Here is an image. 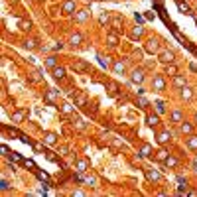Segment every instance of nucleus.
<instances>
[{
  "label": "nucleus",
  "instance_id": "f257e3e1",
  "mask_svg": "<svg viewBox=\"0 0 197 197\" xmlns=\"http://www.w3.org/2000/svg\"><path fill=\"white\" fill-rule=\"evenodd\" d=\"M146 51H150V53H158V51H160V40H156V37L148 40V44H146Z\"/></svg>",
  "mask_w": 197,
  "mask_h": 197
},
{
  "label": "nucleus",
  "instance_id": "f03ea898",
  "mask_svg": "<svg viewBox=\"0 0 197 197\" xmlns=\"http://www.w3.org/2000/svg\"><path fill=\"white\" fill-rule=\"evenodd\" d=\"M152 87H154L156 91H164V89H166L164 77H162V75H156V77H154V81H152Z\"/></svg>",
  "mask_w": 197,
  "mask_h": 197
},
{
  "label": "nucleus",
  "instance_id": "7ed1b4c3",
  "mask_svg": "<svg viewBox=\"0 0 197 197\" xmlns=\"http://www.w3.org/2000/svg\"><path fill=\"white\" fill-rule=\"evenodd\" d=\"M174 59H175V53L170 51V49L160 53V61H164V63H174Z\"/></svg>",
  "mask_w": 197,
  "mask_h": 197
},
{
  "label": "nucleus",
  "instance_id": "20e7f679",
  "mask_svg": "<svg viewBox=\"0 0 197 197\" xmlns=\"http://www.w3.org/2000/svg\"><path fill=\"white\" fill-rule=\"evenodd\" d=\"M130 81L132 83H142L144 81V69H134L130 75Z\"/></svg>",
  "mask_w": 197,
  "mask_h": 197
},
{
  "label": "nucleus",
  "instance_id": "39448f33",
  "mask_svg": "<svg viewBox=\"0 0 197 197\" xmlns=\"http://www.w3.org/2000/svg\"><path fill=\"white\" fill-rule=\"evenodd\" d=\"M144 174H146V178H148L150 181H158V179H160V171L152 170V167H146V170H144Z\"/></svg>",
  "mask_w": 197,
  "mask_h": 197
},
{
  "label": "nucleus",
  "instance_id": "423d86ee",
  "mask_svg": "<svg viewBox=\"0 0 197 197\" xmlns=\"http://www.w3.org/2000/svg\"><path fill=\"white\" fill-rule=\"evenodd\" d=\"M57 97H59V91H55V89H49L45 93V100L47 103H57Z\"/></svg>",
  "mask_w": 197,
  "mask_h": 197
},
{
  "label": "nucleus",
  "instance_id": "0eeeda50",
  "mask_svg": "<svg viewBox=\"0 0 197 197\" xmlns=\"http://www.w3.org/2000/svg\"><path fill=\"white\" fill-rule=\"evenodd\" d=\"M44 142H45V144H49V146H53L57 142V134L55 132H45L44 134Z\"/></svg>",
  "mask_w": 197,
  "mask_h": 197
},
{
  "label": "nucleus",
  "instance_id": "6e6552de",
  "mask_svg": "<svg viewBox=\"0 0 197 197\" xmlns=\"http://www.w3.org/2000/svg\"><path fill=\"white\" fill-rule=\"evenodd\" d=\"M75 22H85L87 18H89V10H79V12H75Z\"/></svg>",
  "mask_w": 197,
  "mask_h": 197
},
{
  "label": "nucleus",
  "instance_id": "1a4fd4ad",
  "mask_svg": "<svg viewBox=\"0 0 197 197\" xmlns=\"http://www.w3.org/2000/svg\"><path fill=\"white\" fill-rule=\"evenodd\" d=\"M63 12H65V14H73V12H75V2H73V0H65V2H63Z\"/></svg>",
  "mask_w": 197,
  "mask_h": 197
},
{
  "label": "nucleus",
  "instance_id": "9d476101",
  "mask_svg": "<svg viewBox=\"0 0 197 197\" xmlns=\"http://www.w3.org/2000/svg\"><path fill=\"white\" fill-rule=\"evenodd\" d=\"M171 122H174V124H181V122H183L181 111H174V112H171Z\"/></svg>",
  "mask_w": 197,
  "mask_h": 197
},
{
  "label": "nucleus",
  "instance_id": "9b49d317",
  "mask_svg": "<svg viewBox=\"0 0 197 197\" xmlns=\"http://www.w3.org/2000/svg\"><path fill=\"white\" fill-rule=\"evenodd\" d=\"M24 118H26V111H18L12 114V122H22Z\"/></svg>",
  "mask_w": 197,
  "mask_h": 197
},
{
  "label": "nucleus",
  "instance_id": "f8f14e48",
  "mask_svg": "<svg viewBox=\"0 0 197 197\" xmlns=\"http://www.w3.org/2000/svg\"><path fill=\"white\" fill-rule=\"evenodd\" d=\"M51 73H53V77H55V79H63L65 77V69H63V67H53Z\"/></svg>",
  "mask_w": 197,
  "mask_h": 197
},
{
  "label": "nucleus",
  "instance_id": "ddd939ff",
  "mask_svg": "<svg viewBox=\"0 0 197 197\" xmlns=\"http://www.w3.org/2000/svg\"><path fill=\"white\" fill-rule=\"evenodd\" d=\"M81 41H83V36H81V33H73V36L69 37V44L71 45H79Z\"/></svg>",
  "mask_w": 197,
  "mask_h": 197
},
{
  "label": "nucleus",
  "instance_id": "4468645a",
  "mask_svg": "<svg viewBox=\"0 0 197 197\" xmlns=\"http://www.w3.org/2000/svg\"><path fill=\"white\" fill-rule=\"evenodd\" d=\"M112 69H114V73H116V75H120V73H124V69H126V65H124V61H116Z\"/></svg>",
  "mask_w": 197,
  "mask_h": 197
},
{
  "label": "nucleus",
  "instance_id": "2eb2a0df",
  "mask_svg": "<svg viewBox=\"0 0 197 197\" xmlns=\"http://www.w3.org/2000/svg\"><path fill=\"white\" fill-rule=\"evenodd\" d=\"M87 167H89V162H87V160H79L77 162V171H79V174L87 171Z\"/></svg>",
  "mask_w": 197,
  "mask_h": 197
},
{
  "label": "nucleus",
  "instance_id": "dca6fc26",
  "mask_svg": "<svg viewBox=\"0 0 197 197\" xmlns=\"http://www.w3.org/2000/svg\"><path fill=\"white\" fill-rule=\"evenodd\" d=\"M174 85L175 87H185V77H183V75H175L174 77Z\"/></svg>",
  "mask_w": 197,
  "mask_h": 197
},
{
  "label": "nucleus",
  "instance_id": "f3484780",
  "mask_svg": "<svg viewBox=\"0 0 197 197\" xmlns=\"http://www.w3.org/2000/svg\"><path fill=\"white\" fill-rule=\"evenodd\" d=\"M73 126L77 128V130H83V128H85V122H83V120L79 118V116H75V114H73Z\"/></svg>",
  "mask_w": 197,
  "mask_h": 197
},
{
  "label": "nucleus",
  "instance_id": "a211bd4d",
  "mask_svg": "<svg viewBox=\"0 0 197 197\" xmlns=\"http://www.w3.org/2000/svg\"><path fill=\"white\" fill-rule=\"evenodd\" d=\"M150 154H152V146H150V144H144V146H142V150H140V156L148 158Z\"/></svg>",
  "mask_w": 197,
  "mask_h": 197
},
{
  "label": "nucleus",
  "instance_id": "6ab92c4d",
  "mask_svg": "<svg viewBox=\"0 0 197 197\" xmlns=\"http://www.w3.org/2000/svg\"><path fill=\"white\" fill-rule=\"evenodd\" d=\"M146 122H148L150 126H156L158 124V114H148L146 116Z\"/></svg>",
  "mask_w": 197,
  "mask_h": 197
},
{
  "label": "nucleus",
  "instance_id": "aec40b11",
  "mask_svg": "<svg viewBox=\"0 0 197 197\" xmlns=\"http://www.w3.org/2000/svg\"><path fill=\"white\" fill-rule=\"evenodd\" d=\"M45 67H49V69L57 67V61H55V57H53V55H49L47 59H45Z\"/></svg>",
  "mask_w": 197,
  "mask_h": 197
},
{
  "label": "nucleus",
  "instance_id": "412c9836",
  "mask_svg": "<svg viewBox=\"0 0 197 197\" xmlns=\"http://www.w3.org/2000/svg\"><path fill=\"white\" fill-rule=\"evenodd\" d=\"M167 140H170V134L167 132H160L158 134V142H160V144H166Z\"/></svg>",
  "mask_w": 197,
  "mask_h": 197
},
{
  "label": "nucleus",
  "instance_id": "4be33fe9",
  "mask_svg": "<svg viewBox=\"0 0 197 197\" xmlns=\"http://www.w3.org/2000/svg\"><path fill=\"white\" fill-rule=\"evenodd\" d=\"M191 95H193V93H191V89H189V87H181V97L183 99H191Z\"/></svg>",
  "mask_w": 197,
  "mask_h": 197
},
{
  "label": "nucleus",
  "instance_id": "5701e85b",
  "mask_svg": "<svg viewBox=\"0 0 197 197\" xmlns=\"http://www.w3.org/2000/svg\"><path fill=\"white\" fill-rule=\"evenodd\" d=\"M181 132L183 134H191V132H193V126L187 124V122H181Z\"/></svg>",
  "mask_w": 197,
  "mask_h": 197
},
{
  "label": "nucleus",
  "instance_id": "b1692460",
  "mask_svg": "<svg viewBox=\"0 0 197 197\" xmlns=\"http://www.w3.org/2000/svg\"><path fill=\"white\" fill-rule=\"evenodd\" d=\"M178 8H179V12H183V14H189V6H187V4H183V2H179L178 0Z\"/></svg>",
  "mask_w": 197,
  "mask_h": 197
},
{
  "label": "nucleus",
  "instance_id": "393cba45",
  "mask_svg": "<svg viewBox=\"0 0 197 197\" xmlns=\"http://www.w3.org/2000/svg\"><path fill=\"white\" fill-rule=\"evenodd\" d=\"M164 164H166V166H170V167H175V166H178V160H175V158H171V156H167Z\"/></svg>",
  "mask_w": 197,
  "mask_h": 197
},
{
  "label": "nucleus",
  "instance_id": "a878e982",
  "mask_svg": "<svg viewBox=\"0 0 197 197\" xmlns=\"http://www.w3.org/2000/svg\"><path fill=\"white\" fill-rule=\"evenodd\" d=\"M187 146H189L191 150H197V136H191L189 140H187Z\"/></svg>",
  "mask_w": 197,
  "mask_h": 197
},
{
  "label": "nucleus",
  "instance_id": "bb28decb",
  "mask_svg": "<svg viewBox=\"0 0 197 197\" xmlns=\"http://www.w3.org/2000/svg\"><path fill=\"white\" fill-rule=\"evenodd\" d=\"M73 69H77V71H87V63L77 61V63H73Z\"/></svg>",
  "mask_w": 197,
  "mask_h": 197
},
{
  "label": "nucleus",
  "instance_id": "cd10ccee",
  "mask_svg": "<svg viewBox=\"0 0 197 197\" xmlns=\"http://www.w3.org/2000/svg\"><path fill=\"white\" fill-rule=\"evenodd\" d=\"M107 41H108V44H111V45H116V41H118V37H116L114 33H108V36H107Z\"/></svg>",
  "mask_w": 197,
  "mask_h": 197
},
{
  "label": "nucleus",
  "instance_id": "c85d7f7f",
  "mask_svg": "<svg viewBox=\"0 0 197 197\" xmlns=\"http://www.w3.org/2000/svg\"><path fill=\"white\" fill-rule=\"evenodd\" d=\"M156 158H158V160H160V162H166V158H167V152H166V150H160Z\"/></svg>",
  "mask_w": 197,
  "mask_h": 197
},
{
  "label": "nucleus",
  "instance_id": "c756f323",
  "mask_svg": "<svg viewBox=\"0 0 197 197\" xmlns=\"http://www.w3.org/2000/svg\"><path fill=\"white\" fill-rule=\"evenodd\" d=\"M142 32H144V30H142L140 26H136V28L132 30V37H140V36H142Z\"/></svg>",
  "mask_w": 197,
  "mask_h": 197
},
{
  "label": "nucleus",
  "instance_id": "7c9ffc66",
  "mask_svg": "<svg viewBox=\"0 0 197 197\" xmlns=\"http://www.w3.org/2000/svg\"><path fill=\"white\" fill-rule=\"evenodd\" d=\"M156 111H158V114H162V112L166 111V107H164V103H162V100H158V103H156Z\"/></svg>",
  "mask_w": 197,
  "mask_h": 197
},
{
  "label": "nucleus",
  "instance_id": "2f4dec72",
  "mask_svg": "<svg viewBox=\"0 0 197 197\" xmlns=\"http://www.w3.org/2000/svg\"><path fill=\"white\" fill-rule=\"evenodd\" d=\"M167 73H170V75H178V67L171 65V63H167Z\"/></svg>",
  "mask_w": 197,
  "mask_h": 197
},
{
  "label": "nucleus",
  "instance_id": "473e14b6",
  "mask_svg": "<svg viewBox=\"0 0 197 197\" xmlns=\"http://www.w3.org/2000/svg\"><path fill=\"white\" fill-rule=\"evenodd\" d=\"M61 111H63V114H71V112H73V107H71V104H63Z\"/></svg>",
  "mask_w": 197,
  "mask_h": 197
},
{
  "label": "nucleus",
  "instance_id": "72a5a7b5",
  "mask_svg": "<svg viewBox=\"0 0 197 197\" xmlns=\"http://www.w3.org/2000/svg\"><path fill=\"white\" fill-rule=\"evenodd\" d=\"M87 183L93 185V187H97V178H95V175H89V178H87Z\"/></svg>",
  "mask_w": 197,
  "mask_h": 197
},
{
  "label": "nucleus",
  "instance_id": "f704fd0d",
  "mask_svg": "<svg viewBox=\"0 0 197 197\" xmlns=\"http://www.w3.org/2000/svg\"><path fill=\"white\" fill-rule=\"evenodd\" d=\"M36 44H37L36 40H28V41H26V44H24V45H26L28 49H33V47H36Z\"/></svg>",
  "mask_w": 197,
  "mask_h": 197
},
{
  "label": "nucleus",
  "instance_id": "c9c22d12",
  "mask_svg": "<svg viewBox=\"0 0 197 197\" xmlns=\"http://www.w3.org/2000/svg\"><path fill=\"white\" fill-rule=\"evenodd\" d=\"M138 104H140L142 108H146V107H148V100H146L144 97H140V99H138Z\"/></svg>",
  "mask_w": 197,
  "mask_h": 197
},
{
  "label": "nucleus",
  "instance_id": "e433bc0d",
  "mask_svg": "<svg viewBox=\"0 0 197 197\" xmlns=\"http://www.w3.org/2000/svg\"><path fill=\"white\" fill-rule=\"evenodd\" d=\"M112 28H114V30H120V20H118V18L112 20Z\"/></svg>",
  "mask_w": 197,
  "mask_h": 197
},
{
  "label": "nucleus",
  "instance_id": "4c0bfd02",
  "mask_svg": "<svg viewBox=\"0 0 197 197\" xmlns=\"http://www.w3.org/2000/svg\"><path fill=\"white\" fill-rule=\"evenodd\" d=\"M59 154H61V156H67V154H69V148H67V146H61V148H59Z\"/></svg>",
  "mask_w": 197,
  "mask_h": 197
},
{
  "label": "nucleus",
  "instance_id": "58836bf2",
  "mask_svg": "<svg viewBox=\"0 0 197 197\" xmlns=\"http://www.w3.org/2000/svg\"><path fill=\"white\" fill-rule=\"evenodd\" d=\"M104 22H108V16H107V14L100 16V24H104Z\"/></svg>",
  "mask_w": 197,
  "mask_h": 197
},
{
  "label": "nucleus",
  "instance_id": "ea45409f",
  "mask_svg": "<svg viewBox=\"0 0 197 197\" xmlns=\"http://www.w3.org/2000/svg\"><path fill=\"white\" fill-rule=\"evenodd\" d=\"M195 122H197V114H195Z\"/></svg>",
  "mask_w": 197,
  "mask_h": 197
}]
</instances>
